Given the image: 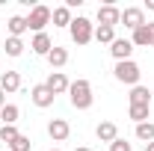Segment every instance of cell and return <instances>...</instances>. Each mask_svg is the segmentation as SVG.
<instances>
[{
  "instance_id": "1",
  "label": "cell",
  "mask_w": 154,
  "mask_h": 151,
  "mask_svg": "<svg viewBox=\"0 0 154 151\" xmlns=\"http://www.w3.org/2000/svg\"><path fill=\"white\" fill-rule=\"evenodd\" d=\"M68 98H71V107H74V110H89L92 101H95V95H92V83H89L86 77H77L74 83L68 86Z\"/></svg>"
},
{
  "instance_id": "2",
  "label": "cell",
  "mask_w": 154,
  "mask_h": 151,
  "mask_svg": "<svg viewBox=\"0 0 154 151\" xmlns=\"http://www.w3.org/2000/svg\"><path fill=\"white\" fill-rule=\"evenodd\" d=\"M68 30H71L74 45H80V48H83V45H89V42L95 39V24H92L89 18H83V15H77V18L71 21V27H68Z\"/></svg>"
},
{
  "instance_id": "3",
  "label": "cell",
  "mask_w": 154,
  "mask_h": 151,
  "mask_svg": "<svg viewBox=\"0 0 154 151\" xmlns=\"http://www.w3.org/2000/svg\"><path fill=\"white\" fill-rule=\"evenodd\" d=\"M113 74L119 83H125V86H139V74H142V68L136 65L134 59H125V62H116Z\"/></svg>"
},
{
  "instance_id": "4",
  "label": "cell",
  "mask_w": 154,
  "mask_h": 151,
  "mask_svg": "<svg viewBox=\"0 0 154 151\" xmlns=\"http://www.w3.org/2000/svg\"><path fill=\"white\" fill-rule=\"evenodd\" d=\"M51 15H54V9H48V6H33L30 9V15H27V30H33V33H45V27L51 24Z\"/></svg>"
},
{
  "instance_id": "5",
  "label": "cell",
  "mask_w": 154,
  "mask_h": 151,
  "mask_svg": "<svg viewBox=\"0 0 154 151\" xmlns=\"http://www.w3.org/2000/svg\"><path fill=\"white\" fill-rule=\"evenodd\" d=\"M54 98H57V95L51 92L45 83H36V86L30 89V101L36 104L38 110H48V107H54Z\"/></svg>"
},
{
  "instance_id": "6",
  "label": "cell",
  "mask_w": 154,
  "mask_h": 151,
  "mask_svg": "<svg viewBox=\"0 0 154 151\" xmlns=\"http://www.w3.org/2000/svg\"><path fill=\"white\" fill-rule=\"evenodd\" d=\"M119 24H125V27L134 33V30H139V27H142V24H148V21H145V12H142V9L128 6V9L122 12V21H119Z\"/></svg>"
},
{
  "instance_id": "7",
  "label": "cell",
  "mask_w": 154,
  "mask_h": 151,
  "mask_svg": "<svg viewBox=\"0 0 154 151\" xmlns=\"http://www.w3.org/2000/svg\"><path fill=\"white\" fill-rule=\"evenodd\" d=\"M68 133H71V125H68L65 119H51V122H48V136H51L54 142H65Z\"/></svg>"
},
{
  "instance_id": "8",
  "label": "cell",
  "mask_w": 154,
  "mask_h": 151,
  "mask_svg": "<svg viewBox=\"0 0 154 151\" xmlns=\"http://www.w3.org/2000/svg\"><path fill=\"white\" fill-rule=\"evenodd\" d=\"M122 21V9H116V6H98V24L101 27H116Z\"/></svg>"
},
{
  "instance_id": "9",
  "label": "cell",
  "mask_w": 154,
  "mask_h": 151,
  "mask_svg": "<svg viewBox=\"0 0 154 151\" xmlns=\"http://www.w3.org/2000/svg\"><path fill=\"white\" fill-rule=\"evenodd\" d=\"M110 54H113L116 62H125V59H131V54H134V45H131V39H116L113 45H110Z\"/></svg>"
},
{
  "instance_id": "10",
  "label": "cell",
  "mask_w": 154,
  "mask_h": 151,
  "mask_svg": "<svg viewBox=\"0 0 154 151\" xmlns=\"http://www.w3.org/2000/svg\"><path fill=\"white\" fill-rule=\"evenodd\" d=\"M45 86L51 89L54 95H62V92H68V86H71V80L62 74V71H51V77L45 80Z\"/></svg>"
},
{
  "instance_id": "11",
  "label": "cell",
  "mask_w": 154,
  "mask_h": 151,
  "mask_svg": "<svg viewBox=\"0 0 154 151\" xmlns=\"http://www.w3.org/2000/svg\"><path fill=\"white\" fill-rule=\"evenodd\" d=\"M30 48H33V54H38V57H48V54L54 51V42H51L48 33H36L33 42H30Z\"/></svg>"
},
{
  "instance_id": "12",
  "label": "cell",
  "mask_w": 154,
  "mask_h": 151,
  "mask_svg": "<svg viewBox=\"0 0 154 151\" xmlns=\"http://www.w3.org/2000/svg\"><path fill=\"white\" fill-rule=\"evenodd\" d=\"M0 89L9 95V92H18L21 89V74L18 71H3L0 74Z\"/></svg>"
},
{
  "instance_id": "13",
  "label": "cell",
  "mask_w": 154,
  "mask_h": 151,
  "mask_svg": "<svg viewBox=\"0 0 154 151\" xmlns=\"http://www.w3.org/2000/svg\"><path fill=\"white\" fill-rule=\"evenodd\" d=\"M95 136L101 139V142H113V139H119V128H116V122H101L95 128Z\"/></svg>"
},
{
  "instance_id": "14",
  "label": "cell",
  "mask_w": 154,
  "mask_h": 151,
  "mask_svg": "<svg viewBox=\"0 0 154 151\" xmlns=\"http://www.w3.org/2000/svg\"><path fill=\"white\" fill-rule=\"evenodd\" d=\"M131 45H134V48H151V27H148V24H142L139 30H134Z\"/></svg>"
},
{
  "instance_id": "15",
  "label": "cell",
  "mask_w": 154,
  "mask_h": 151,
  "mask_svg": "<svg viewBox=\"0 0 154 151\" xmlns=\"http://www.w3.org/2000/svg\"><path fill=\"white\" fill-rule=\"evenodd\" d=\"M128 98H131V107H139V104H148L151 107V89L148 86H134Z\"/></svg>"
},
{
  "instance_id": "16",
  "label": "cell",
  "mask_w": 154,
  "mask_h": 151,
  "mask_svg": "<svg viewBox=\"0 0 154 151\" xmlns=\"http://www.w3.org/2000/svg\"><path fill=\"white\" fill-rule=\"evenodd\" d=\"M45 59H48V62H51V68L57 71V68H62V65L68 62V51H65V48H59V45H54V51H51Z\"/></svg>"
},
{
  "instance_id": "17",
  "label": "cell",
  "mask_w": 154,
  "mask_h": 151,
  "mask_svg": "<svg viewBox=\"0 0 154 151\" xmlns=\"http://www.w3.org/2000/svg\"><path fill=\"white\" fill-rule=\"evenodd\" d=\"M6 30H9L12 39H21L24 33H27V18H24V15H12L9 24H6Z\"/></svg>"
},
{
  "instance_id": "18",
  "label": "cell",
  "mask_w": 154,
  "mask_h": 151,
  "mask_svg": "<svg viewBox=\"0 0 154 151\" xmlns=\"http://www.w3.org/2000/svg\"><path fill=\"white\" fill-rule=\"evenodd\" d=\"M51 21H54V27H71V9L68 6H57L54 9V15H51Z\"/></svg>"
},
{
  "instance_id": "19",
  "label": "cell",
  "mask_w": 154,
  "mask_h": 151,
  "mask_svg": "<svg viewBox=\"0 0 154 151\" xmlns=\"http://www.w3.org/2000/svg\"><path fill=\"white\" fill-rule=\"evenodd\" d=\"M95 42H101V45H113V42H116V27H101V24H98V27H95Z\"/></svg>"
},
{
  "instance_id": "20",
  "label": "cell",
  "mask_w": 154,
  "mask_h": 151,
  "mask_svg": "<svg viewBox=\"0 0 154 151\" xmlns=\"http://www.w3.org/2000/svg\"><path fill=\"white\" fill-rule=\"evenodd\" d=\"M3 51H6V57H21L24 54V39H6V45H3Z\"/></svg>"
},
{
  "instance_id": "21",
  "label": "cell",
  "mask_w": 154,
  "mask_h": 151,
  "mask_svg": "<svg viewBox=\"0 0 154 151\" xmlns=\"http://www.w3.org/2000/svg\"><path fill=\"white\" fill-rule=\"evenodd\" d=\"M18 116H21V110L15 107V104H6V107L0 110V122H3V125H15Z\"/></svg>"
},
{
  "instance_id": "22",
  "label": "cell",
  "mask_w": 154,
  "mask_h": 151,
  "mask_svg": "<svg viewBox=\"0 0 154 151\" xmlns=\"http://www.w3.org/2000/svg\"><path fill=\"white\" fill-rule=\"evenodd\" d=\"M136 139H142L145 145H148V142H154V125H151V122L136 125Z\"/></svg>"
},
{
  "instance_id": "23",
  "label": "cell",
  "mask_w": 154,
  "mask_h": 151,
  "mask_svg": "<svg viewBox=\"0 0 154 151\" xmlns=\"http://www.w3.org/2000/svg\"><path fill=\"white\" fill-rule=\"evenodd\" d=\"M33 148V142H30V136H24V133H18L9 145H6V151H30Z\"/></svg>"
},
{
  "instance_id": "24",
  "label": "cell",
  "mask_w": 154,
  "mask_h": 151,
  "mask_svg": "<svg viewBox=\"0 0 154 151\" xmlns=\"http://www.w3.org/2000/svg\"><path fill=\"white\" fill-rule=\"evenodd\" d=\"M148 110H151L148 104H139V107H131V110H128V116L134 119L136 125H142V122H148Z\"/></svg>"
},
{
  "instance_id": "25",
  "label": "cell",
  "mask_w": 154,
  "mask_h": 151,
  "mask_svg": "<svg viewBox=\"0 0 154 151\" xmlns=\"http://www.w3.org/2000/svg\"><path fill=\"white\" fill-rule=\"evenodd\" d=\"M15 136H18V128H15V125H3V128H0V142H6V145H9Z\"/></svg>"
},
{
  "instance_id": "26",
  "label": "cell",
  "mask_w": 154,
  "mask_h": 151,
  "mask_svg": "<svg viewBox=\"0 0 154 151\" xmlns=\"http://www.w3.org/2000/svg\"><path fill=\"white\" fill-rule=\"evenodd\" d=\"M110 151H131V142H125V139L119 136V139H113V142H110Z\"/></svg>"
},
{
  "instance_id": "27",
  "label": "cell",
  "mask_w": 154,
  "mask_h": 151,
  "mask_svg": "<svg viewBox=\"0 0 154 151\" xmlns=\"http://www.w3.org/2000/svg\"><path fill=\"white\" fill-rule=\"evenodd\" d=\"M3 107H6V92L0 89V110H3Z\"/></svg>"
},
{
  "instance_id": "28",
  "label": "cell",
  "mask_w": 154,
  "mask_h": 151,
  "mask_svg": "<svg viewBox=\"0 0 154 151\" xmlns=\"http://www.w3.org/2000/svg\"><path fill=\"white\" fill-rule=\"evenodd\" d=\"M148 27H151V48H154V21H148Z\"/></svg>"
},
{
  "instance_id": "29",
  "label": "cell",
  "mask_w": 154,
  "mask_h": 151,
  "mask_svg": "<svg viewBox=\"0 0 154 151\" xmlns=\"http://www.w3.org/2000/svg\"><path fill=\"white\" fill-rule=\"evenodd\" d=\"M145 9H151V12H154V0H145Z\"/></svg>"
},
{
  "instance_id": "30",
  "label": "cell",
  "mask_w": 154,
  "mask_h": 151,
  "mask_svg": "<svg viewBox=\"0 0 154 151\" xmlns=\"http://www.w3.org/2000/svg\"><path fill=\"white\" fill-rule=\"evenodd\" d=\"M145 151H154V142H148V145H145Z\"/></svg>"
},
{
  "instance_id": "31",
  "label": "cell",
  "mask_w": 154,
  "mask_h": 151,
  "mask_svg": "<svg viewBox=\"0 0 154 151\" xmlns=\"http://www.w3.org/2000/svg\"><path fill=\"white\" fill-rule=\"evenodd\" d=\"M74 151H92V148H83V145H80V148H74Z\"/></svg>"
},
{
  "instance_id": "32",
  "label": "cell",
  "mask_w": 154,
  "mask_h": 151,
  "mask_svg": "<svg viewBox=\"0 0 154 151\" xmlns=\"http://www.w3.org/2000/svg\"><path fill=\"white\" fill-rule=\"evenodd\" d=\"M51 151H62V148H51Z\"/></svg>"
}]
</instances>
